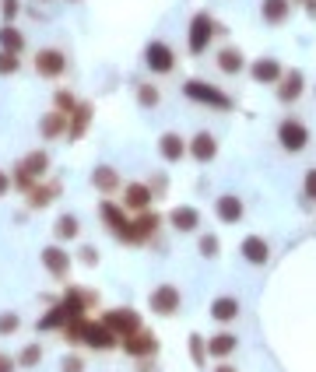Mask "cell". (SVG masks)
<instances>
[{
  "mask_svg": "<svg viewBox=\"0 0 316 372\" xmlns=\"http://www.w3.org/2000/svg\"><path fill=\"white\" fill-rule=\"evenodd\" d=\"M183 95L190 99V102H197V106H207V109H218V113H229L236 102H232V95H225L218 84H211V81H201V78H190L186 84H183Z\"/></svg>",
  "mask_w": 316,
  "mask_h": 372,
  "instance_id": "obj_2",
  "label": "cell"
},
{
  "mask_svg": "<svg viewBox=\"0 0 316 372\" xmlns=\"http://www.w3.org/2000/svg\"><path fill=\"white\" fill-rule=\"evenodd\" d=\"M63 372H84V362L81 358H63Z\"/></svg>",
  "mask_w": 316,
  "mask_h": 372,
  "instance_id": "obj_42",
  "label": "cell"
},
{
  "mask_svg": "<svg viewBox=\"0 0 316 372\" xmlns=\"http://www.w3.org/2000/svg\"><path fill=\"white\" fill-rule=\"evenodd\" d=\"M144 64H148V71H155V74H169V71H176V53H172L169 43L155 39V43L144 46Z\"/></svg>",
  "mask_w": 316,
  "mask_h": 372,
  "instance_id": "obj_6",
  "label": "cell"
},
{
  "mask_svg": "<svg viewBox=\"0 0 316 372\" xmlns=\"http://www.w3.org/2000/svg\"><path fill=\"white\" fill-rule=\"evenodd\" d=\"M309 141H313V134H309V127H306L302 119L284 116V119L278 123V144H281V151L299 154V151H306V148H309Z\"/></svg>",
  "mask_w": 316,
  "mask_h": 372,
  "instance_id": "obj_4",
  "label": "cell"
},
{
  "mask_svg": "<svg viewBox=\"0 0 316 372\" xmlns=\"http://www.w3.org/2000/svg\"><path fill=\"white\" fill-rule=\"evenodd\" d=\"M260 18L267 25H284L292 18V0H260Z\"/></svg>",
  "mask_w": 316,
  "mask_h": 372,
  "instance_id": "obj_22",
  "label": "cell"
},
{
  "mask_svg": "<svg viewBox=\"0 0 316 372\" xmlns=\"http://www.w3.org/2000/svg\"><path fill=\"white\" fill-rule=\"evenodd\" d=\"M56 109H60V113H67V116H71V113H74L78 106H74V99L67 95V91H56Z\"/></svg>",
  "mask_w": 316,
  "mask_h": 372,
  "instance_id": "obj_38",
  "label": "cell"
},
{
  "mask_svg": "<svg viewBox=\"0 0 316 372\" xmlns=\"http://www.w3.org/2000/svg\"><path fill=\"white\" fill-rule=\"evenodd\" d=\"M236 348H239V337H236L232 330H218L214 337H207V355H211V358H218V362L232 358V355H236Z\"/></svg>",
  "mask_w": 316,
  "mask_h": 372,
  "instance_id": "obj_16",
  "label": "cell"
},
{
  "mask_svg": "<svg viewBox=\"0 0 316 372\" xmlns=\"http://www.w3.org/2000/svg\"><path fill=\"white\" fill-rule=\"evenodd\" d=\"M281 74H284V67H281L278 56H260V60H253V64H249V78L257 84H278Z\"/></svg>",
  "mask_w": 316,
  "mask_h": 372,
  "instance_id": "obj_13",
  "label": "cell"
},
{
  "mask_svg": "<svg viewBox=\"0 0 316 372\" xmlns=\"http://www.w3.org/2000/svg\"><path fill=\"white\" fill-rule=\"evenodd\" d=\"M239 316V299L236 295H218L211 302V320L214 323H232Z\"/></svg>",
  "mask_w": 316,
  "mask_h": 372,
  "instance_id": "obj_23",
  "label": "cell"
},
{
  "mask_svg": "<svg viewBox=\"0 0 316 372\" xmlns=\"http://www.w3.org/2000/svg\"><path fill=\"white\" fill-rule=\"evenodd\" d=\"M39 362H43V348H39V345L21 348V355H18V365H21V369H36Z\"/></svg>",
  "mask_w": 316,
  "mask_h": 372,
  "instance_id": "obj_33",
  "label": "cell"
},
{
  "mask_svg": "<svg viewBox=\"0 0 316 372\" xmlns=\"http://www.w3.org/2000/svg\"><path fill=\"white\" fill-rule=\"evenodd\" d=\"M302 91H306V74H302L299 67L284 71V74H281V81L274 84V95H278V102H281V106L299 102V99H302Z\"/></svg>",
  "mask_w": 316,
  "mask_h": 372,
  "instance_id": "obj_7",
  "label": "cell"
},
{
  "mask_svg": "<svg viewBox=\"0 0 316 372\" xmlns=\"http://www.w3.org/2000/svg\"><path fill=\"white\" fill-rule=\"evenodd\" d=\"M239 253H242V260H246V264L264 267V264L271 260V242H267L264 235H246V239L239 242Z\"/></svg>",
  "mask_w": 316,
  "mask_h": 372,
  "instance_id": "obj_14",
  "label": "cell"
},
{
  "mask_svg": "<svg viewBox=\"0 0 316 372\" xmlns=\"http://www.w3.org/2000/svg\"><path fill=\"white\" fill-rule=\"evenodd\" d=\"M99 214H102L106 229H109L116 239H123V242H126V235H131V218L123 214V207H120V204H113V200H102Z\"/></svg>",
  "mask_w": 316,
  "mask_h": 372,
  "instance_id": "obj_12",
  "label": "cell"
},
{
  "mask_svg": "<svg viewBox=\"0 0 316 372\" xmlns=\"http://www.w3.org/2000/svg\"><path fill=\"white\" fill-rule=\"evenodd\" d=\"M148 305H151L155 316H176L179 305H183V295H179L176 285H158V288L148 295Z\"/></svg>",
  "mask_w": 316,
  "mask_h": 372,
  "instance_id": "obj_5",
  "label": "cell"
},
{
  "mask_svg": "<svg viewBox=\"0 0 316 372\" xmlns=\"http://www.w3.org/2000/svg\"><path fill=\"white\" fill-rule=\"evenodd\" d=\"M0 49H8V53H21V49H25V36L18 32L14 25H4V28H0Z\"/></svg>",
  "mask_w": 316,
  "mask_h": 372,
  "instance_id": "obj_27",
  "label": "cell"
},
{
  "mask_svg": "<svg viewBox=\"0 0 316 372\" xmlns=\"http://www.w3.org/2000/svg\"><path fill=\"white\" fill-rule=\"evenodd\" d=\"M11 190V179H8V172H0V197H4Z\"/></svg>",
  "mask_w": 316,
  "mask_h": 372,
  "instance_id": "obj_44",
  "label": "cell"
},
{
  "mask_svg": "<svg viewBox=\"0 0 316 372\" xmlns=\"http://www.w3.org/2000/svg\"><path fill=\"white\" fill-rule=\"evenodd\" d=\"M306 14H309V21H316V0H306Z\"/></svg>",
  "mask_w": 316,
  "mask_h": 372,
  "instance_id": "obj_46",
  "label": "cell"
},
{
  "mask_svg": "<svg viewBox=\"0 0 316 372\" xmlns=\"http://www.w3.org/2000/svg\"><path fill=\"white\" fill-rule=\"evenodd\" d=\"M63 337L74 340V345H88V348H99V351H109L116 348V334L106 327V323H91V320H71L67 327H63Z\"/></svg>",
  "mask_w": 316,
  "mask_h": 372,
  "instance_id": "obj_1",
  "label": "cell"
},
{
  "mask_svg": "<svg viewBox=\"0 0 316 372\" xmlns=\"http://www.w3.org/2000/svg\"><path fill=\"white\" fill-rule=\"evenodd\" d=\"M151 186L148 183H131V186H126V190H123V204L126 207H134V211H148V204H151Z\"/></svg>",
  "mask_w": 316,
  "mask_h": 372,
  "instance_id": "obj_25",
  "label": "cell"
},
{
  "mask_svg": "<svg viewBox=\"0 0 316 372\" xmlns=\"http://www.w3.org/2000/svg\"><path fill=\"white\" fill-rule=\"evenodd\" d=\"M120 345H123V351L131 355V358H151V355L158 351V337L141 327V330H134L131 337H123Z\"/></svg>",
  "mask_w": 316,
  "mask_h": 372,
  "instance_id": "obj_8",
  "label": "cell"
},
{
  "mask_svg": "<svg viewBox=\"0 0 316 372\" xmlns=\"http://www.w3.org/2000/svg\"><path fill=\"white\" fill-rule=\"evenodd\" d=\"M56 194H60V186H56V183H49V186H39V190H32V197H28V200H32V207H46Z\"/></svg>",
  "mask_w": 316,
  "mask_h": 372,
  "instance_id": "obj_32",
  "label": "cell"
},
{
  "mask_svg": "<svg viewBox=\"0 0 316 372\" xmlns=\"http://www.w3.org/2000/svg\"><path fill=\"white\" fill-rule=\"evenodd\" d=\"M218 71L221 74H242L246 71V56H242V49L239 46H225V49H221L218 53Z\"/></svg>",
  "mask_w": 316,
  "mask_h": 372,
  "instance_id": "obj_24",
  "label": "cell"
},
{
  "mask_svg": "<svg viewBox=\"0 0 316 372\" xmlns=\"http://www.w3.org/2000/svg\"><path fill=\"white\" fill-rule=\"evenodd\" d=\"M0 372H14V362L8 355H0Z\"/></svg>",
  "mask_w": 316,
  "mask_h": 372,
  "instance_id": "obj_45",
  "label": "cell"
},
{
  "mask_svg": "<svg viewBox=\"0 0 316 372\" xmlns=\"http://www.w3.org/2000/svg\"><path fill=\"white\" fill-rule=\"evenodd\" d=\"M53 232H56V239H74L78 232H81V225H78V218L74 214H63V218H56V225H53Z\"/></svg>",
  "mask_w": 316,
  "mask_h": 372,
  "instance_id": "obj_30",
  "label": "cell"
},
{
  "mask_svg": "<svg viewBox=\"0 0 316 372\" xmlns=\"http://www.w3.org/2000/svg\"><path fill=\"white\" fill-rule=\"evenodd\" d=\"M43 267H46L53 277H67V270H71V253L60 250V246H46V250H43Z\"/></svg>",
  "mask_w": 316,
  "mask_h": 372,
  "instance_id": "obj_18",
  "label": "cell"
},
{
  "mask_svg": "<svg viewBox=\"0 0 316 372\" xmlns=\"http://www.w3.org/2000/svg\"><path fill=\"white\" fill-rule=\"evenodd\" d=\"M186 345H190V358H194V365L197 369H204L207 365V340H204V334H190V340H186Z\"/></svg>",
  "mask_w": 316,
  "mask_h": 372,
  "instance_id": "obj_28",
  "label": "cell"
},
{
  "mask_svg": "<svg viewBox=\"0 0 316 372\" xmlns=\"http://www.w3.org/2000/svg\"><path fill=\"white\" fill-rule=\"evenodd\" d=\"M0 11H4V18L11 21V18L21 11V4H18V0H0Z\"/></svg>",
  "mask_w": 316,
  "mask_h": 372,
  "instance_id": "obj_40",
  "label": "cell"
},
{
  "mask_svg": "<svg viewBox=\"0 0 316 372\" xmlns=\"http://www.w3.org/2000/svg\"><path fill=\"white\" fill-rule=\"evenodd\" d=\"M302 197H306L309 204H316V165L306 169V176H302Z\"/></svg>",
  "mask_w": 316,
  "mask_h": 372,
  "instance_id": "obj_35",
  "label": "cell"
},
{
  "mask_svg": "<svg viewBox=\"0 0 316 372\" xmlns=\"http://www.w3.org/2000/svg\"><path fill=\"white\" fill-rule=\"evenodd\" d=\"M36 71H39L43 78H60L63 71H67V56H63L60 49H43V53L36 56Z\"/></svg>",
  "mask_w": 316,
  "mask_h": 372,
  "instance_id": "obj_17",
  "label": "cell"
},
{
  "mask_svg": "<svg viewBox=\"0 0 316 372\" xmlns=\"http://www.w3.org/2000/svg\"><path fill=\"white\" fill-rule=\"evenodd\" d=\"M137 102L141 106H158V88L155 84H141L137 88Z\"/></svg>",
  "mask_w": 316,
  "mask_h": 372,
  "instance_id": "obj_37",
  "label": "cell"
},
{
  "mask_svg": "<svg viewBox=\"0 0 316 372\" xmlns=\"http://www.w3.org/2000/svg\"><path fill=\"white\" fill-rule=\"evenodd\" d=\"M102 323L123 340V337H131L134 330H141V316L134 313V309H109V313L102 316Z\"/></svg>",
  "mask_w": 316,
  "mask_h": 372,
  "instance_id": "obj_9",
  "label": "cell"
},
{
  "mask_svg": "<svg viewBox=\"0 0 316 372\" xmlns=\"http://www.w3.org/2000/svg\"><path fill=\"white\" fill-rule=\"evenodd\" d=\"M88 119H91V109H88V106H78V109H74V127H71V137H81V134H84Z\"/></svg>",
  "mask_w": 316,
  "mask_h": 372,
  "instance_id": "obj_34",
  "label": "cell"
},
{
  "mask_svg": "<svg viewBox=\"0 0 316 372\" xmlns=\"http://www.w3.org/2000/svg\"><path fill=\"white\" fill-rule=\"evenodd\" d=\"M186 154H190L194 162H201V165L214 162V159H218V137H214V134H207V130L194 134V137L186 141Z\"/></svg>",
  "mask_w": 316,
  "mask_h": 372,
  "instance_id": "obj_10",
  "label": "cell"
},
{
  "mask_svg": "<svg viewBox=\"0 0 316 372\" xmlns=\"http://www.w3.org/2000/svg\"><path fill=\"white\" fill-rule=\"evenodd\" d=\"M242 214H246V204H242V197H236V194H221V197L214 200V218H218L221 225H239Z\"/></svg>",
  "mask_w": 316,
  "mask_h": 372,
  "instance_id": "obj_11",
  "label": "cell"
},
{
  "mask_svg": "<svg viewBox=\"0 0 316 372\" xmlns=\"http://www.w3.org/2000/svg\"><path fill=\"white\" fill-rule=\"evenodd\" d=\"M169 225H172L176 232H183V235L197 232V229H201V211L190 207V204H176V207L169 211Z\"/></svg>",
  "mask_w": 316,
  "mask_h": 372,
  "instance_id": "obj_15",
  "label": "cell"
},
{
  "mask_svg": "<svg viewBox=\"0 0 316 372\" xmlns=\"http://www.w3.org/2000/svg\"><path fill=\"white\" fill-rule=\"evenodd\" d=\"M46 165H49V154H46V151H32L28 159H25V162L18 165V169H21V172H18V179H21V183L28 186L32 179L46 176Z\"/></svg>",
  "mask_w": 316,
  "mask_h": 372,
  "instance_id": "obj_19",
  "label": "cell"
},
{
  "mask_svg": "<svg viewBox=\"0 0 316 372\" xmlns=\"http://www.w3.org/2000/svg\"><path fill=\"white\" fill-rule=\"evenodd\" d=\"M158 154H162L166 162H179V159H186V141L176 134V130H169V134H162L158 137Z\"/></svg>",
  "mask_w": 316,
  "mask_h": 372,
  "instance_id": "obj_20",
  "label": "cell"
},
{
  "mask_svg": "<svg viewBox=\"0 0 316 372\" xmlns=\"http://www.w3.org/2000/svg\"><path fill=\"white\" fill-rule=\"evenodd\" d=\"M313 95H316V84H313Z\"/></svg>",
  "mask_w": 316,
  "mask_h": 372,
  "instance_id": "obj_48",
  "label": "cell"
},
{
  "mask_svg": "<svg viewBox=\"0 0 316 372\" xmlns=\"http://www.w3.org/2000/svg\"><path fill=\"white\" fill-rule=\"evenodd\" d=\"M91 186L99 194H116L120 190V172L113 165H99V169L91 172Z\"/></svg>",
  "mask_w": 316,
  "mask_h": 372,
  "instance_id": "obj_26",
  "label": "cell"
},
{
  "mask_svg": "<svg viewBox=\"0 0 316 372\" xmlns=\"http://www.w3.org/2000/svg\"><path fill=\"white\" fill-rule=\"evenodd\" d=\"M292 4H306V0H292Z\"/></svg>",
  "mask_w": 316,
  "mask_h": 372,
  "instance_id": "obj_47",
  "label": "cell"
},
{
  "mask_svg": "<svg viewBox=\"0 0 316 372\" xmlns=\"http://www.w3.org/2000/svg\"><path fill=\"white\" fill-rule=\"evenodd\" d=\"M211 372H239V369H236V365H232V362H229V358H225V362H221V365H214V369H211Z\"/></svg>",
  "mask_w": 316,
  "mask_h": 372,
  "instance_id": "obj_43",
  "label": "cell"
},
{
  "mask_svg": "<svg viewBox=\"0 0 316 372\" xmlns=\"http://www.w3.org/2000/svg\"><path fill=\"white\" fill-rule=\"evenodd\" d=\"M197 250H201V257H204V260H218L221 242H218V235H214V232H204V235L197 239Z\"/></svg>",
  "mask_w": 316,
  "mask_h": 372,
  "instance_id": "obj_31",
  "label": "cell"
},
{
  "mask_svg": "<svg viewBox=\"0 0 316 372\" xmlns=\"http://www.w3.org/2000/svg\"><path fill=\"white\" fill-rule=\"evenodd\" d=\"M63 130H67V113H49V116L43 119V137H46V141L60 137Z\"/></svg>",
  "mask_w": 316,
  "mask_h": 372,
  "instance_id": "obj_29",
  "label": "cell"
},
{
  "mask_svg": "<svg viewBox=\"0 0 316 372\" xmlns=\"http://www.w3.org/2000/svg\"><path fill=\"white\" fill-rule=\"evenodd\" d=\"M18 323H21V320H18L14 313H4V316H0V334H14Z\"/></svg>",
  "mask_w": 316,
  "mask_h": 372,
  "instance_id": "obj_39",
  "label": "cell"
},
{
  "mask_svg": "<svg viewBox=\"0 0 316 372\" xmlns=\"http://www.w3.org/2000/svg\"><path fill=\"white\" fill-rule=\"evenodd\" d=\"M158 229V214L155 211H141V218L131 222V235H126V242H148Z\"/></svg>",
  "mask_w": 316,
  "mask_h": 372,
  "instance_id": "obj_21",
  "label": "cell"
},
{
  "mask_svg": "<svg viewBox=\"0 0 316 372\" xmlns=\"http://www.w3.org/2000/svg\"><path fill=\"white\" fill-rule=\"evenodd\" d=\"M221 32H225V25H218L207 11L194 14V18H190V32H186V46H190V53H194V56H204L207 46H211V39L221 36Z\"/></svg>",
  "mask_w": 316,
  "mask_h": 372,
  "instance_id": "obj_3",
  "label": "cell"
},
{
  "mask_svg": "<svg viewBox=\"0 0 316 372\" xmlns=\"http://www.w3.org/2000/svg\"><path fill=\"white\" fill-rule=\"evenodd\" d=\"M18 67H21L18 53H8V49H0V74H14Z\"/></svg>",
  "mask_w": 316,
  "mask_h": 372,
  "instance_id": "obj_36",
  "label": "cell"
},
{
  "mask_svg": "<svg viewBox=\"0 0 316 372\" xmlns=\"http://www.w3.org/2000/svg\"><path fill=\"white\" fill-rule=\"evenodd\" d=\"M81 264L95 267V264H99V250H95V246H84V250H81Z\"/></svg>",
  "mask_w": 316,
  "mask_h": 372,
  "instance_id": "obj_41",
  "label": "cell"
}]
</instances>
